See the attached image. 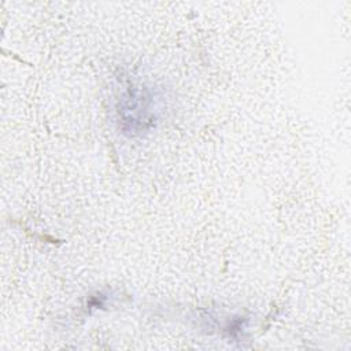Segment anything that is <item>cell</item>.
I'll use <instances>...</instances> for the list:
<instances>
[{"mask_svg":"<svg viewBox=\"0 0 351 351\" xmlns=\"http://www.w3.org/2000/svg\"><path fill=\"white\" fill-rule=\"evenodd\" d=\"M118 118L123 132L141 134L156 119V101L152 90L144 85L128 86L118 99Z\"/></svg>","mask_w":351,"mask_h":351,"instance_id":"1","label":"cell"}]
</instances>
